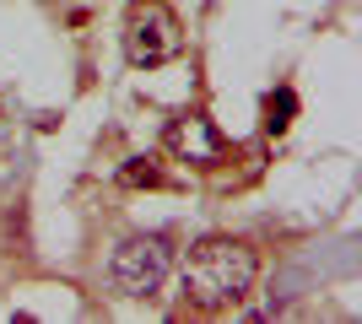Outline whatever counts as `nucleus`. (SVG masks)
Here are the masks:
<instances>
[{
    "instance_id": "obj_6",
    "label": "nucleus",
    "mask_w": 362,
    "mask_h": 324,
    "mask_svg": "<svg viewBox=\"0 0 362 324\" xmlns=\"http://www.w3.org/2000/svg\"><path fill=\"white\" fill-rule=\"evenodd\" d=\"M119 179H124V184H130V189H141V184H146V189H151V184H163V173L151 168L146 157H130V168H124Z\"/></svg>"
},
{
    "instance_id": "obj_3",
    "label": "nucleus",
    "mask_w": 362,
    "mask_h": 324,
    "mask_svg": "<svg viewBox=\"0 0 362 324\" xmlns=\"http://www.w3.org/2000/svg\"><path fill=\"white\" fill-rule=\"evenodd\" d=\"M184 54V28L179 16L168 11L163 0H141L130 22H124V60L136 71H157V65L179 60Z\"/></svg>"
},
{
    "instance_id": "obj_4",
    "label": "nucleus",
    "mask_w": 362,
    "mask_h": 324,
    "mask_svg": "<svg viewBox=\"0 0 362 324\" xmlns=\"http://www.w3.org/2000/svg\"><path fill=\"white\" fill-rule=\"evenodd\" d=\"M163 146L179 157V162H189V168H227V162L238 157V146H233L206 114H179V119H168Z\"/></svg>"
},
{
    "instance_id": "obj_5",
    "label": "nucleus",
    "mask_w": 362,
    "mask_h": 324,
    "mask_svg": "<svg viewBox=\"0 0 362 324\" xmlns=\"http://www.w3.org/2000/svg\"><path fill=\"white\" fill-rule=\"evenodd\" d=\"M292 108H298V92H292V87H281V92L265 97V130H271V136L292 124Z\"/></svg>"
},
{
    "instance_id": "obj_1",
    "label": "nucleus",
    "mask_w": 362,
    "mask_h": 324,
    "mask_svg": "<svg viewBox=\"0 0 362 324\" xmlns=\"http://www.w3.org/2000/svg\"><path fill=\"white\" fill-rule=\"evenodd\" d=\"M255 281H259V254L243 238H227V232H211V238L189 244V254L179 265V292L200 313L238 308L243 297L255 292Z\"/></svg>"
},
{
    "instance_id": "obj_2",
    "label": "nucleus",
    "mask_w": 362,
    "mask_h": 324,
    "mask_svg": "<svg viewBox=\"0 0 362 324\" xmlns=\"http://www.w3.org/2000/svg\"><path fill=\"white\" fill-rule=\"evenodd\" d=\"M168 276H173V244L163 232H130L108 260V287H114V297H130V303L157 297Z\"/></svg>"
}]
</instances>
